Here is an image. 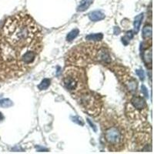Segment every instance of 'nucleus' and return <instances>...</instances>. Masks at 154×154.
Segmentation results:
<instances>
[{
    "mask_svg": "<svg viewBox=\"0 0 154 154\" xmlns=\"http://www.w3.org/2000/svg\"><path fill=\"white\" fill-rule=\"evenodd\" d=\"M42 34L28 14H16L0 25V81L19 77L36 62Z\"/></svg>",
    "mask_w": 154,
    "mask_h": 154,
    "instance_id": "obj_1",
    "label": "nucleus"
},
{
    "mask_svg": "<svg viewBox=\"0 0 154 154\" xmlns=\"http://www.w3.org/2000/svg\"><path fill=\"white\" fill-rule=\"evenodd\" d=\"M66 62L70 66L83 67L92 63L109 65L111 63L110 51L101 42H83L69 51Z\"/></svg>",
    "mask_w": 154,
    "mask_h": 154,
    "instance_id": "obj_2",
    "label": "nucleus"
},
{
    "mask_svg": "<svg viewBox=\"0 0 154 154\" xmlns=\"http://www.w3.org/2000/svg\"><path fill=\"white\" fill-rule=\"evenodd\" d=\"M101 127L106 147L113 152L124 150L130 139L129 127L124 120L114 114H108L102 120Z\"/></svg>",
    "mask_w": 154,
    "mask_h": 154,
    "instance_id": "obj_3",
    "label": "nucleus"
},
{
    "mask_svg": "<svg viewBox=\"0 0 154 154\" xmlns=\"http://www.w3.org/2000/svg\"><path fill=\"white\" fill-rule=\"evenodd\" d=\"M62 84L74 98H76L88 89L85 70L81 67L70 66L67 68L63 73Z\"/></svg>",
    "mask_w": 154,
    "mask_h": 154,
    "instance_id": "obj_4",
    "label": "nucleus"
},
{
    "mask_svg": "<svg viewBox=\"0 0 154 154\" xmlns=\"http://www.w3.org/2000/svg\"><path fill=\"white\" fill-rule=\"evenodd\" d=\"M126 115L136 129L147 126L146 121L148 116V106L144 98L133 95L126 104Z\"/></svg>",
    "mask_w": 154,
    "mask_h": 154,
    "instance_id": "obj_5",
    "label": "nucleus"
},
{
    "mask_svg": "<svg viewBox=\"0 0 154 154\" xmlns=\"http://www.w3.org/2000/svg\"><path fill=\"white\" fill-rule=\"evenodd\" d=\"M75 99L78 101L83 110L91 116L96 117L101 113L103 101L100 96L97 92L87 89Z\"/></svg>",
    "mask_w": 154,
    "mask_h": 154,
    "instance_id": "obj_6",
    "label": "nucleus"
},
{
    "mask_svg": "<svg viewBox=\"0 0 154 154\" xmlns=\"http://www.w3.org/2000/svg\"><path fill=\"white\" fill-rule=\"evenodd\" d=\"M112 69L115 73L116 76L122 83L124 88L129 92V93H133L137 90V81L136 79L132 77V76L129 73V72L125 67L121 66H115L112 67Z\"/></svg>",
    "mask_w": 154,
    "mask_h": 154,
    "instance_id": "obj_7",
    "label": "nucleus"
},
{
    "mask_svg": "<svg viewBox=\"0 0 154 154\" xmlns=\"http://www.w3.org/2000/svg\"><path fill=\"white\" fill-rule=\"evenodd\" d=\"M142 57L147 68H152V39H145L141 44Z\"/></svg>",
    "mask_w": 154,
    "mask_h": 154,
    "instance_id": "obj_8",
    "label": "nucleus"
},
{
    "mask_svg": "<svg viewBox=\"0 0 154 154\" xmlns=\"http://www.w3.org/2000/svg\"><path fill=\"white\" fill-rule=\"evenodd\" d=\"M89 18L92 22H98L105 18V15L100 11H94L89 14Z\"/></svg>",
    "mask_w": 154,
    "mask_h": 154,
    "instance_id": "obj_9",
    "label": "nucleus"
},
{
    "mask_svg": "<svg viewBox=\"0 0 154 154\" xmlns=\"http://www.w3.org/2000/svg\"><path fill=\"white\" fill-rule=\"evenodd\" d=\"M143 38L144 39H152V25H146L143 29Z\"/></svg>",
    "mask_w": 154,
    "mask_h": 154,
    "instance_id": "obj_10",
    "label": "nucleus"
},
{
    "mask_svg": "<svg viewBox=\"0 0 154 154\" xmlns=\"http://www.w3.org/2000/svg\"><path fill=\"white\" fill-rule=\"evenodd\" d=\"M92 2H93V0H82L80 4L78 6V8H77V11L84 12L91 5Z\"/></svg>",
    "mask_w": 154,
    "mask_h": 154,
    "instance_id": "obj_11",
    "label": "nucleus"
},
{
    "mask_svg": "<svg viewBox=\"0 0 154 154\" xmlns=\"http://www.w3.org/2000/svg\"><path fill=\"white\" fill-rule=\"evenodd\" d=\"M103 38V35L102 33H94L90 34L86 36V39L89 42H99Z\"/></svg>",
    "mask_w": 154,
    "mask_h": 154,
    "instance_id": "obj_12",
    "label": "nucleus"
},
{
    "mask_svg": "<svg viewBox=\"0 0 154 154\" xmlns=\"http://www.w3.org/2000/svg\"><path fill=\"white\" fill-rule=\"evenodd\" d=\"M143 18V14H140L137 16H136V18L134 19V31L135 32H138L140 28L141 23H142V20Z\"/></svg>",
    "mask_w": 154,
    "mask_h": 154,
    "instance_id": "obj_13",
    "label": "nucleus"
},
{
    "mask_svg": "<svg viewBox=\"0 0 154 154\" xmlns=\"http://www.w3.org/2000/svg\"><path fill=\"white\" fill-rule=\"evenodd\" d=\"M79 32V31L78 29H73L72 31H70V32L68 33L66 36L67 41L72 42L73 40H74V39H76V37L78 36Z\"/></svg>",
    "mask_w": 154,
    "mask_h": 154,
    "instance_id": "obj_14",
    "label": "nucleus"
},
{
    "mask_svg": "<svg viewBox=\"0 0 154 154\" xmlns=\"http://www.w3.org/2000/svg\"><path fill=\"white\" fill-rule=\"evenodd\" d=\"M49 86H50V80L49 79H44L38 86V88L39 90H47Z\"/></svg>",
    "mask_w": 154,
    "mask_h": 154,
    "instance_id": "obj_15",
    "label": "nucleus"
},
{
    "mask_svg": "<svg viewBox=\"0 0 154 154\" xmlns=\"http://www.w3.org/2000/svg\"><path fill=\"white\" fill-rule=\"evenodd\" d=\"M12 102L9 99H2L0 100V106L2 108H9L12 106Z\"/></svg>",
    "mask_w": 154,
    "mask_h": 154,
    "instance_id": "obj_16",
    "label": "nucleus"
},
{
    "mask_svg": "<svg viewBox=\"0 0 154 154\" xmlns=\"http://www.w3.org/2000/svg\"><path fill=\"white\" fill-rule=\"evenodd\" d=\"M133 37V32H132V31H130V32H128L127 33V35H126L124 37H123L122 38L123 42L125 45H127V44L129 43V40H130V39H131Z\"/></svg>",
    "mask_w": 154,
    "mask_h": 154,
    "instance_id": "obj_17",
    "label": "nucleus"
},
{
    "mask_svg": "<svg viewBox=\"0 0 154 154\" xmlns=\"http://www.w3.org/2000/svg\"><path fill=\"white\" fill-rule=\"evenodd\" d=\"M136 74L138 75V76L140 77L141 80H144V79H145V73H144V71H143V70H142V69L136 70Z\"/></svg>",
    "mask_w": 154,
    "mask_h": 154,
    "instance_id": "obj_18",
    "label": "nucleus"
},
{
    "mask_svg": "<svg viewBox=\"0 0 154 154\" xmlns=\"http://www.w3.org/2000/svg\"><path fill=\"white\" fill-rule=\"evenodd\" d=\"M73 121L75 123H77L79 125H83V123L82 121V119L80 117H78V116H75V117L73 118Z\"/></svg>",
    "mask_w": 154,
    "mask_h": 154,
    "instance_id": "obj_19",
    "label": "nucleus"
},
{
    "mask_svg": "<svg viewBox=\"0 0 154 154\" xmlns=\"http://www.w3.org/2000/svg\"><path fill=\"white\" fill-rule=\"evenodd\" d=\"M141 90H142V92H143L144 96H145L146 97H148V91H147V90H146V88L145 86H142Z\"/></svg>",
    "mask_w": 154,
    "mask_h": 154,
    "instance_id": "obj_20",
    "label": "nucleus"
}]
</instances>
